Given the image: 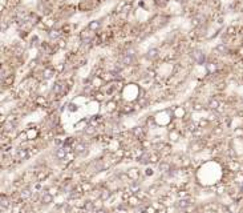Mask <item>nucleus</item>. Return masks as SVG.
Instances as JSON below:
<instances>
[{"label": "nucleus", "mask_w": 243, "mask_h": 213, "mask_svg": "<svg viewBox=\"0 0 243 213\" xmlns=\"http://www.w3.org/2000/svg\"><path fill=\"white\" fill-rule=\"evenodd\" d=\"M190 56H191V59L194 63L197 64H206V55L205 52H203L202 50H198V48H195V50H193L191 52H190Z\"/></svg>", "instance_id": "1"}, {"label": "nucleus", "mask_w": 243, "mask_h": 213, "mask_svg": "<svg viewBox=\"0 0 243 213\" xmlns=\"http://www.w3.org/2000/svg\"><path fill=\"white\" fill-rule=\"evenodd\" d=\"M73 152L76 154H85L88 152V146L84 143H76L73 145Z\"/></svg>", "instance_id": "2"}, {"label": "nucleus", "mask_w": 243, "mask_h": 213, "mask_svg": "<svg viewBox=\"0 0 243 213\" xmlns=\"http://www.w3.org/2000/svg\"><path fill=\"white\" fill-rule=\"evenodd\" d=\"M121 63H122L124 65H132V64L134 63V53H132V52L128 51L125 55L122 56Z\"/></svg>", "instance_id": "3"}, {"label": "nucleus", "mask_w": 243, "mask_h": 213, "mask_svg": "<svg viewBox=\"0 0 243 213\" xmlns=\"http://www.w3.org/2000/svg\"><path fill=\"white\" fill-rule=\"evenodd\" d=\"M205 69H206V73L207 75H214L216 71H218V65L214 61H207L205 64Z\"/></svg>", "instance_id": "4"}, {"label": "nucleus", "mask_w": 243, "mask_h": 213, "mask_svg": "<svg viewBox=\"0 0 243 213\" xmlns=\"http://www.w3.org/2000/svg\"><path fill=\"white\" fill-rule=\"evenodd\" d=\"M53 201V194L48 192V189L41 194V204H44V205H49V204Z\"/></svg>", "instance_id": "5"}, {"label": "nucleus", "mask_w": 243, "mask_h": 213, "mask_svg": "<svg viewBox=\"0 0 243 213\" xmlns=\"http://www.w3.org/2000/svg\"><path fill=\"white\" fill-rule=\"evenodd\" d=\"M205 20H206V16L205 15H202V13H197L195 16L193 17V25L194 27H199V25H202L203 23H205Z\"/></svg>", "instance_id": "6"}, {"label": "nucleus", "mask_w": 243, "mask_h": 213, "mask_svg": "<svg viewBox=\"0 0 243 213\" xmlns=\"http://www.w3.org/2000/svg\"><path fill=\"white\" fill-rule=\"evenodd\" d=\"M67 153H68L67 148H65V146H60V148H57V149H56V152H55V157H56L57 160H64L65 157H67Z\"/></svg>", "instance_id": "7"}, {"label": "nucleus", "mask_w": 243, "mask_h": 213, "mask_svg": "<svg viewBox=\"0 0 243 213\" xmlns=\"http://www.w3.org/2000/svg\"><path fill=\"white\" fill-rule=\"evenodd\" d=\"M53 76H55V69L53 68H51V67L44 68V71H43V79L44 80H51V79H53Z\"/></svg>", "instance_id": "8"}, {"label": "nucleus", "mask_w": 243, "mask_h": 213, "mask_svg": "<svg viewBox=\"0 0 243 213\" xmlns=\"http://www.w3.org/2000/svg\"><path fill=\"white\" fill-rule=\"evenodd\" d=\"M215 52L218 53V55H227V53H228V47L224 43H219L218 46L215 47Z\"/></svg>", "instance_id": "9"}, {"label": "nucleus", "mask_w": 243, "mask_h": 213, "mask_svg": "<svg viewBox=\"0 0 243 213\" xmlns=\"http://www.w3.org/2000/svg\"><path fill=\"white\" fill-rule=\"evenodd\" d=\"M145 56H146V59H149V60H156L157 57L160 56V51H158L157 48H150Z\"/></svg>", "instance_id": "10"}, {"label": "nucleus", "mask_w": 243, "mask_h": 213, "mask_svg": "<svg viewBox=\"0 0 243 213\" xmlns=\"http://www.w3.org/2000/svg\"><path fill=\"white\" fill-rule=\"evenodd\" d=\"M10 205H11L10 198L7 196H2V198H0V208H2V211H7L10 208Z\"/></svg>", "instance_id": "11"}, {"label": "nucleus", "mask_w": 243, "mask_h": 213, "mask_svg": "<svg viewBox=\"0 0 243 213\" xmlns=\"http://www.w3.org/2000/svg\"><path fill=\"white\" fill-rule=\"evenodd\" d=\"M63 89H64V85L61 81H56L53 84V87H52V91L55 92V95H61L63 93Z\"/></svg>", "instance_id": "12"}, {"label": "nucleus", "mask_w": 243, "mask_h": 213, "mask_svg": "<svg viewBox=\"0 0 243 213\" xmlns=\"http://www.w3.org/2000/svg\"><path fill=\"white\" fill-rule=\"evenodd\" d=\"M48 36H49L51 40H55V41H56V40H59L61 37V32H60L59 29H55L53 28V29H51L49 32H48Z\"/></svg>", "instance_id": "13"}, {"label": "nucleus", "mask_w": 243, "mask_h": 213, "mask_svg": "<svg viewBox=\"0 0 243 213\" xmlns=\"http://www.w3.org/2000/svg\"><path fill=\"white\" fill-rule=\"evenodd\" d=\"M100 27H101L100 20H92V21H89V24H88V29L89 31H97V29H100Z\"/></svg>", "instance_id": "14"}, {"label": "nucleus", "mask_w": 243, "mask_h": 213, "mask_svg": "<svg viewBox=\"0 0 243 213\" xmlns=\"http://www.w3.org/2000/svg\"><path fill=\"white\" fill-rule=\"evenodd\" d=\"M207 106H209L210 111H216L220 106V103H219V100H216V99H211L209 101V104H207Z\"/></svg>", "instance_id": "15"}, {"label": "nucleus", "mask_w": 243, "mask_h": 213, "mask_svg": "<svg viewBox=\"0 0 243 213\" xmlns=\"http://www.w3.org/2000/svg\"><path fill=\"white\" fill-rule=\"evenodd\" d=\"M14 80H15V76H14V75H7V76L3 77V84H4L6 87H10V85H12V84H14Z\"/></svg>", "instance_id": "16"}, {"label": "nucleus", "mask_w": 243, "mask_h": 213, "mask_svg": "<svg viewBox=\"0 0 243 213\" xmlns=\"http://www.w3.org/2000/svg\"><path fill=\"white\" fill-rule=\"evenodd\" d=\"M17 157H19L20 160H27V159L29 157V152H28V149H25V148L19 149V152H17Z\"/></svg>", "instance_id": "17"}, {"label": "nucleus", "mask_w": 243, "mask_h": 213, "mask_svg": "<svg viewBox=\"0 0 243 213\" xmlns=\"http://www.w3.org/2000/svg\"><path fill=\"white\" fill-rule=\"evenodd\" d=\"M31 196H32V192H31L29 188H24V189L20 192V198H21V200H28Z\"/></svg>", "instance_id": "18"}, {"label": "nucleus", "mask_w": 243, "mask_h": 213, "mask_svg": "<svg viewBox=\"0 0 243 213\" xmlns=\"http://www.w3.org/2000/svg\"><path fill=\"white\" fill-rule=\"evenodd\" d=\"M110 197H112V192H110L109 189H104L103 192L100 193V200H103V201H107Z\"/></svg>", "instance_id": "19"}, {"label": "nucleus", "mask_w": 243, "mask_h": 213, "mask_svg": "<svg viewBox=\"0 0 243 213\" xmlns=\"http://www.w3.org/2000/svg\"><path fill=\"white\" fill-rule=\"evenodd\" d=\"M177 206H178L179 209H186L187 206H190V202H189V200L182 198V200H179V201H178V204H177Z\"/></svg>", "instance_id": "20"}, {"label": "nucleus", "mask_w": 243, "mask_h": 213, "mask_svg": "<svg viewBox=\"0 0 243 213\" xmlns=\"http://www.w3.org/2000/svg\"><path fill=\"white\" fill-rule=\"evenodd\" d=\"M96 131H97V128L94 125H88L85 129H84V133L88 135V136H93L94 133H96Z\"/></svg>", "instance_id": "21"}, {"label": "nucleus", "mask_w": 243, "mask_h": 213, "mask_svg": "<svg viewBox=\"0 0 243 213\" xmlns=\"http://www.w3.org/2000/svg\"><path fill=\"white\" fill-rule=\"evenodd\" d=\"M132 132H133V135L136 137H142L144 136V129L141 127H134L133 129H132Z\"/></svg>", "instance_id": "22"}, {"label": "nucleus", "mask_w": 243, "mask_h": 213, "mask_svg": "<svg viewBox=\"0 0 243 213\" xmlns=\"http://www.w3.org/2000/svg\"><path fill=\"white\" fill-rule=\"evenodd\" d=\"M160 171L163 173H167L170 171V164L169 163H160Z\"/></svg>", "instance_id": "23"}, {"label": "nucleus", "mask_w": 243, "mask_h": 213, "mask_svg": "<svg viewBox=\"0 0 243 213\" xmlns=\"http://www.w3.org/2000/svg\"><path fill=\"white\" fill-rule=\"evenodd\" d=\"M138 161L141 163V164H148L149 161H150V156L148 153H142L140 156V159H138Z\"/></svg>", "instance_id": "24"}, {"label": "nucleus", "mask_w": 243, "mask_h": 213, "mask_svg": "<svg viewBox=\"0 0 243 213\" xmlns=\"http://www.w3.org/2000/svg\"><path fill=\"white\" fill-rule=\"evenodd\" d=\"M94 208V204L93 201H90V200H88V201H85V204H84V209L86 211H92Z\"/></svg>", "instance_id": "25"}, {"label": "nucleus", "mask_w": 243, "mask_h": 213, "mask_svg": "<svg viewBox=\"0 0 243 213\" xmlns=\"http://www.w3.org/2000/svg\"><path fill=\"white\" fill-rule=\"evenodd\" d=\"M77 109H78V106L74 103H69L68 104V111H70V112H76Z\"/></svg>", "instance_id": "26"}, {"label": "nucleus", "mask_w": 243, "mask_h": 213, "mask_svg": "<svg viewBox=\"0 0 243 213\" xmlns=\"http://www.w3.org/2000/svg\"><path fill=\"white\" fill-rule=\"evenodd\" d=\"M128 175H129L130 179H137V176H138V173H137V169H130L128 172Z\"/></svg>", "instance_id": "27"}, {"label": "nucleus", "mask_w": 243, "mask_h": 213, "mask_svg": "<svg viewBox=\"0 0 243 213\" xmlns=\"http://www.w3.org/2000/svg\"><path fill=\"white\" fill-rule=\"evenodd\" d=\"M130 8H132V7H130V4H125V7L122 8V12H124V13H128V12L130 11Z\"/></svg>", "instance_id": "28"}, {"label": "nucleus", "mask_w": 243, "mask_h": 213, "mask_svg": "<svg viewBox=\"0 0 243 213\" xmlns=\"http://www.w3.org/2000/svg\"><path fill=\"white\" fill-rule=\"evenodd\" d=\"M234 31H235V28H234V27H228V28H227V35H233Z\"/></svg>", "instance_id": "29"}, {"label": "nucleus", "mask_w": 243, "mask_h": 213, "mask_svg": "<svg viewBox=\"0 0 243 213\" xmlns=\"http://www.w3.org/2000/svg\"><path fill=\"white\" fill-rule=\"evenodd\" d=\"M202 109H203V106L201 104H195V106H194V111H197V112L198 111H202Z\"/></svg>", "instance_id": "30"}, {"label": "nucleus", "mask_w": 243, "mask_h": 213, "mask_svg": "<svg viewBox=\"0 0 243 213\" xmlns=\"http://www.w3.org/2000/svg\"><path fill=\"white\" fill-rule=\"evenodd\" d=\"M96 213H108V212L105 211L104 208H100V209H97V211H96Z\"/></svg>", "instance_id": "31"}, {"label": "nucleus", "mask_w": 243, "mask_h": 213, "mask_svg": "<svg viewBox=\"0 0 243 213\" xmlns=\"http://www.w3.org/2000/svg\"><path fill=\"white\" fill-rule=\"evenodd\" d=\"M146 175H150V176H152V175H153V171H152V169H146Z\"/></svg>", "instance_id": "32"}, {"label": "nucleus", "mask_w": 243, "mask_h": 213, "mask_svg": "<svg viewBox=\"0 0 243 213\" xmlns=\"http://www.w3.org/2000/svg\"><path fill=\"white\" fill-rule=\"evenodd\" d=\"M241 193H242V194H243V184H242V185H241Z\"/></svg>", "instance_id": "33"}, {"label": "nucleus", "mask_w": 243, "mask_h": 213, "mask_svg": "<svg viewBox=\"0 0 243 213\" xmlns=\"http://www.w3.org/2000/svg\"><path fill=\"white\" fill-rule=\"evenodd\" d=\"M178 2H185V0H178Z\"/></svg>", "instance_id": "34"}]
</instances>
